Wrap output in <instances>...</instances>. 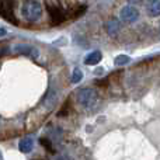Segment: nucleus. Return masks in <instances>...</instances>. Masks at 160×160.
<instances>
[{"mask_svg":"<svg viewBox=\"0 0 160 160\" xmlns=\"http://www.w3.org/2000/svg\"><path fill=\"white\" fill-rule=\"evenodd\" d=\"M129 3H139V2H142V0H128Z\"/></svg>","mask_w":160,"mask_h":160,"instance_id":"obj_15","label":"nucleus"},{"mask_svg":"<svg viewBox=\"0 0 160 160\" xmlns=\"http://www.w3.org/2000/svg\"><path fill=\"white\" fill-rule=\"evenodd\" d=\"M13 51L17 55H27L32 59H37L39 56V49L30 44H17V45H14Z\"/></svg>","mask_w":160,"mask_h":160,"instance_id":"obj_4","label":"nucleus"},{"mask_svg":"<svg viewBox=\"0 0 160 160\" xmlns=\"http://www.w3.org/2000/svg\"><path fill=\"white\" fill-rule=\"evenodd\" d=\"M146 10L148 14L150 17H159L160 14V2L159 0H149L146 6Z\"/></svg>","mask_w":160,"mask_h":160,"instance_id":"obj_7","label":"nucleus"},{"mask_svg":"<svg viewBox=\"0 0 160 160\" xmlns=\"http://www.w3.org/2000/svg\"><path fill=\"white\" fill-rule=\"evenodd\" d=\"M76 100H78V104L82 108L90 110V108L94 107L97 102V93L94 88L83 87L76 93Z\"/></svg>","mask_w":160,"mask_h":160,"instance_id":"obj_2","label":"nucleus"},{"mask_svg":"<svg viewBox=\"0 0 160 160\" xmlns=\"http://www.w3.org/2000/svg\"><path fill=\"white\" fill-rule=\"evenodd\" d=\"M101 52H98V51H94V52L88 53L87 56H86V65H97L98 62H101Z\"/></svg>","mask_w":160,"mask_h":160,"instance_id":"obj_9","label":"nucleus"},{"mask_svg":"<svg viewBox=\"0 0 160 160\" xmlns=\"http://www.w3.org/2000/svg\"><path fill=\"white\" fill-rule=\"evenodd\" d=\"M21 16L27 21H37L42 16V6L37 0H25L21 6Z\"/></svg>","mask_w":160,"mask_h":160,"instance_id":"obj_1","label":"nucleus"},{"mask_svg":"<svg viewBox=\"0 0 160 160\" xmlns=\"http://www.w3.org/2000/svg\"><path fill=\"white\" fill-rule=\"evenodd\" d=\"M0 160H3V156H2V152H0Z\"/></svg>","mask_w":160,"mask_h":160,"instance_id":"obj_16","label":"nucleus"},{"mask_svg":"<svg viewBox=\"0 0 160 160\" xmlns=\"http://www.w3.org/2000/svg\"><path fill=\"white\" fill-rule=\"evenodd\" d=\"M82 78H83L82 70H80V69H75V70H73V73H72V83H79L80 80H82Z\"/></svg>","mask_w":160,"mask_h":160,"instance_id":"obj_10","label":"nucleus"},{"mask_svg":"<svg viewBox=\"0 0 160 160\" xmlns=\"http://www.w3.org/2000/svg\"><path fill=\"white\" fill-rule=\"evenodd\" d=\"M119 28H121V22L117 18H110L105 22V31L110 37H117L119 32Z\"/></svg>","mask_w":160,"mask_h":160,"instance_id":"obj_6","label":"nucleus"},{"mask_svg":"<svg viewBox=\"0 0 160 160\" xmlns=\"http://www.w3.org/2000/svg\"><path fill=\"white\" fill-rule=\"evenodd\" d=\"M6 32H7V31H6L4 28H0V37H4Z\"/></svg>","mask_w":160,"mask_h":160,"instance_id":"obj_14","label":"nucleus"},{"mask_svg":"<svg viewBox=\"0 0 160 160\" xmlns=\"http://www.w3.org/2000/svg\"><path fill=\"white\" fill-rule=\"evenodd\" d=\"M55 160H73L70 156H68V155H58L55 158Z\"/></svg>","mask_w":160,"mask_h":160,"instance_id":"obj_13","label":"nucleus"},{"mask_svg":"<svg viewBox=\"0 0 160 160\" xmlns=\"http://www.w3.org/2000/svg\"><path fill=\"white\" fill-rule=\"evenodd\" d=\"M18 148L22 153H30L34 148V141L31 138H24L22 141H20Z\"/></svg>","mask_w":160,"mask_h":160,"instance_id":"obj_8","label":"nucleus"},{"mask_svg":"<svg viewBox=\"0 0 160 160\" xmlns=\"http://www.w3.org/2000/svg\"><path fill=\"white\" fill-rule=\"evenodd\" d=\"M119 17H121V20L124 22L131 24V22H135L139 18V10L136 7H133V6H125V7H122Z\"/></svg>","mask_w":160,"mask_h":160,"instance_id":"obj_5","label":"nucleus"},{"mask_svg":"<svg viewBox=\"0 0 160 160\" xmlns=\"http://www.w3.org/2000/svg\"><path fill=\"white\" fill-rule=\"evenodd\" d=\"M47 8H48V13H49L51 22H52L53 25H59V24H62L63 21H66V20L69 18V17H68V14L65 13L61 7H58V6L48 4Z\"/></svg>","mask_w":160,"mask_h":160,"instance_id":"obj_3","label":"nucleus"},{"mask_svg":"<svg viewBox=\"0 0 160 160\" xmlns=\"http://www.w3.org/2000/svg\"><path fill=\"white\" fill-rule=\"evenodd\" d=\"M128 62H129V58L125 56V55H118L115 58V63L117 65H125V63H128Z\"/></svg>","mask_w":160,"mask_h":160,"instance_id":"obj_11","label":"nucleus"},{"mask_svg":"<svg viewBox=\"0 0 160 160\" xmlns=\"http://www.w3.org/2000/svg\"><path fill=\"white\" fill-rule=\"evenodd\" d=\"M39 142H41V143L44 145V146L47 148L48 150H51V149H52V145H51V142H49V141H47V139H44V138H42V139H41V141H39Z\"/></svg>","mask_w":160,"mask_h":160,"instance_id":"obj_12","label":"nucleus"}]
</instances>
